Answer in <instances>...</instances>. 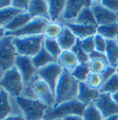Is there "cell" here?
Listing matches in <instances>:
<instances>
[{
    "instance_id": "23",
    "label": "cell",
    "mask_w": 118,
    "mask_h": 120,
    "mask_svg": "<svg viewBox=\"0 0 118 120\" xmlns=\"http://www.w3.org/2000/svg\"><path fill=\"white\" fill-rule=\"evenodd\" d=\"M105 55L109 65L117 66L118 64V43L117 40H107Z\"/></svg>"
},
{
    "instance_id": "25",
    "label": "cell",
    "mask_w": 118,
    "mask_h": 120,
    "mask_svg": "<svg viewBox=\"0 0 118 120\" xmlns=\"http://www.w3.org/2000/svg\"><path fill=\"white\" fill-rule=\"evenodd\" d=\"M76 23L82 24V25H87V26H96V27H98L95 17H94V14H93L92 9H91V6H87L81 10V12L79 13L78 18L76 19Z\"/></svg>"
},
{
    "instance_id": "40",
    "label": "cell",
    "mask_w": 118,
    "mask_h": 120,
    "mask_svg": "<svg viewBox=\"0 0 118 120\" xmlns=\"http://www.w3.org/2000/svg\"><path fill=\"white\" fill-rule=\"evenodd\" d=\"M89 59L90 60H103L107 61V58H106L105 53L100 52V51H97V50H94L89 54Z\"/></svg>"
},
{
    "instance_id": "37",
    "label": "cell",
    "mask_w": 118,
    "mask_h": 120,
    "mask_svg": "<svg viewBox=\"0 0 118 120\" xmlns=\"http://www.w3.org/2000/svg\"><path fill=\"white\" fill-rule=\"evenodd\" d=\"M30 0H12L11 7L21 12H27L29 8Z\"/></svg>"
},
{
    "instance_id": "39",
    "label": "cell",
    "mask_w": 118,
    "mask_h": 120,
    "mask_svg": "<svg viewBox=\"0 0 118 120\" xmlns=\"http://www.w3.org/2000/svg\"><path fill=\"white\" fill-rule=\"evenodd\" d=\"M101 3L110 11L118 14V0H107L101 1Z\"/></svg>"
},
{
    "instance_id": "13",
    "label": "cell",
    "mask_w": 118,
    "mask_h": 120,
    "mask_svg": "<svg viewBox=\"0 0 118 120\" xmlns=\"http://www.w3.org/2000/svg\"><path fill=\"white\" fill-rule=\"evenodd\" d=\"M92 1H72L68 0L66 3L63 17L66 19H76L85 7L92 6Z\"/></svg>"
},
{
    "instance_id": "48",
    "label": "cell",
    "mask_w": 118,
    "mask_h": 120,
    "mask_svg": "<svg viewBox=\"0 0 118 120\" xmlns=\"http://www.w3.org/2000/svg\"><path fill=\"white\" fill-rule=\"evenodd\" d=\"M55 120H63V119H55Z\"/></svg>"
},
{
    "instance_id": "16",
    "label": "cell",
    "mask_w": 118,
    "mask_h": 120,
    "mask_svg": "<svg viewBox=\"0 0 118 120\" xmlns=\"http://www.w3.org/2000/svg\"><path fill=\"white\" fill-rule=\"evenodd\" d=\"M30 15L34 18L48 19V2L42 0H30L28 11Z\"/></svg>"
},
{
    "instance_id": "26",
    "label": "cell",
    "mask_w": 118,
    "mask_h": 120,
    "mask_svg": "<svg viewBox=\"0 0 118 120\" xmlns=\"http://www.w3.org/2000/svg\"><path fill=\"white\" fill-rule=\"evenodd\" d=\"M8 94L0 89V120H3L8 116L11 112V105L9 102Z\"/></svg>"
},
{
    "instance_id": "27",
    "label": "cell",
    "mask_w": 118,
    "mask_h": 120,
    "mask_svg": "<svg viewBox=\"0 0 118 120\" xmlns=\"http://www.w3.org/2000/svg\"><path fill=\"white\" fill-rule=\"evenodd\" d=\"M89 73H90V69L88 63H79L71 72L72 76L79 82H85Z\"/></svg>"
},
{
    "instance_id": "44",
    "label": "cell",
    "mask_w": 118,
    "mask_h": 120,
    "mask_svg": "<svg viewBox=\"0 0 118 120\" xmlns=\"http://www.w3.org/2000/svg\"><path fill=\"white\" fill-rule=\"evenodd\" d=\"M6 36H7V31L5 30V28L0 27V40H2L4 37H6Z\"/></svg>"
},
{
    "instance_id": "24",
    "label": "cell",
    "mask_w": 118,
    "mask_h": 120,
    "mask_svg": "<svg viewBox=\"0 0 118 120\" xmlns=\"http://www.w3.org/2000/svg\"><path fill=\"white\" fill-rule=\"evenodd\" d=\"M97 34H100L106 40H117L118 39V23H111L97 27Z\"/></svg>"
},
{
    "instance_id": "45",
    "label": "cell",
    "mask_w": 118,
    "mask_h": 120,
    "mask_svg": "<svg viewBox=\"0 0 118 120\" xmlns=\"http://www.w3.org/2000/svg\"><path fill=\"white\" fill-rule=\"evenodd\" d=\"M112 96H113V99L114 100V102L118 105V92L114 94H112Z\"/></svg>"
},
{
    "instance_id": "52",
    "label": "cell",
    "mask_w": 118,
    "mask_h": 120,
    "mask_svg": "<svg viewBox=\"0 0 118 120\" xmlns=\"http://www.w3.org/2000/svg\"><path fill=\"white\" fill-rule=\"evenodd\" d=\"M117 15H118V14H117Z\"/></svg>"
},
{
    "instance_id": "47",
    "label": "cell",
    "mask_w": 118,
    "mask_h": 120,
    "mask_svg": "<svg viewBox=\"0 0 118 120\" xmlns=\"http://www.w3.org/2000/svg\"><path fill=\"white\" fill-rule=\"evenodd\" d=\"M116 73H117V75H118V64H117V66H116Z\"/></svg>"
},
{
    "instance_id": "51",
    "label": "cell",
    "mask_w": 118,
    "mask_h": 120,
    "mask_svg": "<svg viewBox=\"0 0 118 120\" xmlns=\"http://www.w3.org/2000/svg\"><path fill=\"white\" fill-rule=\"evenodd\" d=\"M42 120H43V119H42Z\"/></svg>"
},
{
    "instance_id": "42",
    "label": "cell",
    "mask_w": 118,
    "mask_h": 120,
    "mask_svg": "<svg viewBox=\"0 0 118 120\" xmlns=\"http://www.w3.org/2000/svg\"><path fill=\"white\" fill-rule=\"evenodd\" d=\"M12 1L10 0H0V10L11 7Z\"/></svg>"
},
{
    "instance_id": "28",
    "label": "cell",
    "mask_w": 118,
    "mask_h": 120,
    "mask_svg": "<svg viewBox=\"0 0 118 120\" xmlns=\"http://www.w3.org/2000/svg\"><path fill=\"white\" fill-rule=\"evenodd\" d=\"M20 12L21 11L16 9L13 7H9V8L1 9L0 10V27L5 28L18 14H20Z\"/></svg>"
},
{
    "instance_id": "8",
    "label": "cell",
    "mask_w": 118,
    "mask_h": 120,
    "mask_svg": "<svg viewBox=\"0 0 118 120\" xmlns=\"http://www.w3.org/2000/svg\"><path fill=\"white\" fill-rule=\"evenodd\" d=\"M63 71H64L63 68L60 66L58 62L55 61L49 65L38 70L37 74L40 77V79L42 80L44 82H46L55 93Z\"/></svg>"
},
{
    "instance_id": "5",
    "label": "cell",
    "mask_w": 118,
    "mask_h": 120,
    "mask_svg": "<svg viewBox=\"0 0 118 120\" xmlns=\"http://www.w3.org/2000/svg\"><path fill=\"white\" fill-rule=\"evenodd\" d=\"M24 85L22 77L15 66L4 71L0 80V86L2 89L6 91L9 95L16 98L21 96Z\"/></svg>"
},
{
    "instance_id": "22",
    "label": "cell",
    "mask_w": 118,
    "mask_h": 120,
    "mask_svg": "<svg viewBox=\"0 0 118 120\" xmlns=\"http://www.w3.org/2000/svg\"><path fill=\"white\" fill-rule=\"evenodd\" d=\"M48 2V19L55 22L59 19L60 15L64 13L67 1L62 0H51Z\"/></svg>"
},
{
    "instance_id": "17",
    "label": "cell",
    "mask_w": 118,
    "mask_h": 120,
    "mask_svg": "<svg viewBox=\"0 0 118 120\" xmlns=\"http://www.w3.org/2000/svg\"><path fill=\"white\" fill-rule=\"evenodd\" d=\"M57 60L63 70H66L70 72H72L79 64L76 55L72 52V50H62Z\"/></svg>"
},
{
    "instance_id": "14",
    "label": "cell",
    "mask_w": 118,
    "mask_h": 120,
    "mask_svg": "<svg viewBox=\"0 0 118 120\" xmlns=\"http://www.w3.org/2000/svg\"><path fill=\"white\" fill-rule=\"evenodd\" d=\"M100 94H101L100 90H95V89L88 87L85 82H79L77 99L80 103L86 105L93 104L99 98Z\"/></svg>"
},
{
    "instance_id": "41",
    "label": "cell",
    "mask_w": 118,
    "mask_h": 120,
    "mask_svg": "<svg viewBox=\"0 0 118 120\" xmlns=\"http://www.w3.org/2000/svg\"><path fill=\"white\" fill-rule=\"evenodd\" d=\"M3 120H26L24 116H22L21 115H11L7 116L6 118H4Z\"/></svg>"
},
{
    "instance_id": "18",
    "label": "cell",
    "mask_w": 118,
    "mask_h": 120,
    "mask_svg": "<svg viewBox=\"0 0 118 120\" xmlns=\"http://www.w3.org/2000/svg\"><path fill=\"white\" fill-rule=\"evenodd\" d=\"M32 19L33 18L30 15L28 12H20V14H18L5 27V30L7 31V33L17 31V30H20L21 28H23L26 24H28Z\"/></svg>"
},
{
    "instance_id": "3",
    "label": "cell",
    "mask_w": 118,
    "mask_h": 120,
    "mask_svg": "<svg viewBox=\"0 0 118 120\" xmlns=\"http://www.w3.org/2000/svg\"><path fill=\"white\" fill-rule=\"evenodd\" d=\"M16 101L26 120H42L49 108L41 101L22 95L17 97Z\"/></svg>"
},
{
    "instance_id": "50",
    "label": "cell",
    "mask_w": 118,
    "mask_h": 120,
    "mask_svg": "<svg viewBox=\"0 0 118 120\" xmlns=\"http://www.w3.org/2000/svg\"><path fill=\"white\" fill-rule=\"evenodd\" d=\"M117 23H118V19H117Z\"/></svg>"
},
{
    "instance_id": "15",
    "label": "cell",
    "mask_w": 118,
    "mask_h": 120,
    "mask_svg": "<svg viewBox=\"0 0 118 120\" xmlns=\"http://www.w3.org/2000/svg\"><path fill=\"white\" fill-rule=\"evenodd\" d=\"M67 27L80 40L88 37H93L97 34L96 26H87V25H82L78 23H68Z\"/></svg>"
},
{
    "instance_id": "49",
    "label": "cell",
    "mask_w": 118,
    "mask_h": 120,
    "mask_svg": "<svg viewBox=\"0 0 118 120\" xmlns=\"http://www.w3.org/2000/svg\"><path fill=\"white\" fill-rule=\"evenodd\" d=\"M117 43H118V39H117Z\"/></svg>"
},
{
    "instance_id": "7",
    "label": "cell",
    "mask_w": 118,
    "mask_h": 120,
    "mask_svg": "<svg viewBox=\"0 0 118 120\" xmlns=\"http://www.w3.org/2000/svg\"><path fill=\"white\" fill-rule=\"evenodd\" d=\"M49 20L43 18H34L30 21L28 24H26L23 28L20 30L7 33L8 36H11L13 38L18 37H29V36H37L42 35V32L44 30V27L48 23Z\"/></svg>"
},
{
    "instance_id": "19",
    "label": "cell",
    "mask_w": 118,
    "mask_h": 120,
    "mask_svg": "<svg viewBox=\"0 0 118 120\" xmlns=\"http://www.w3.org/2000/svg\"><path fill=\"white\" fill-rule=\"evenodd\" d=\"M78 40L79 39L75 36V34L67 27H65L63 33L57 39V42L62 50H71L76 45Z\"/></svg>"
},
{
    "instance_id": "31",
    "label": "cell",
    "mask_w": 118,
    "mask_h": 120,
    "mask_svg": "<svg viewBox=\"0 0 118 120\" xmlns=\"http://www.w3.org/2000/svg\"><path fill=\"white\" fill-rule=\"evenodd\" d=\"M82 117L83 120H104L101 112L97 109L94 104H90L87 105Z\"/></svg>"
},
{
    "instance_id": "21",
    "label": "cell",
    "mask_w": 118,
    "mask_h": 120,
    "mask_svg": "<svg viewBox=\"0 0 118 120\" xmlns=\"http://www.w3.org/2000/svg\"><path fill=\"white\" fill-rule=\"evenodd\" d=\"M65 30V27L59 23V22H54V21H48L46 26L44 27V30L42 32V35L44 39H50V40H57L63 31Z\"/></svg>"
},
{
    "instance_id": "35",
    "label": "cell",
    "mask_w": 118,
    "mask_h": 120,
    "mask_svg": "<svg viewBox=\"0 0 118 120\" xmlns=\"http://www.w3.org/2000/svg\"><path fill=\"white\" fill-rule=\"evenodd\" d=\"M106 44H107V40L104 39L102 36L100 34H96L94 36V45H95V50L105 53L106 50Z\"/></svg>"
},
{
    "instance_id": "6",
    "label": "cell",
    "mask_w": 118,
    "mask_h": 120,
    "mask_svg": "<svg viewBox=\"0 0 118 120\" xmlns=\"http://www.w3.org/2000/svg\"><path fill=\"white\" fill-rule=\"evenodd\" d=\"M18 52L13 43V37L6 36L0 40V69L6 71L15 66Z\"/></svg>"
},
{
    "instance_id": "20",
    "label": "cell",
    "mask_w": 118,
    "mask_h": 120,
    "mask_svg": "<svg viewBox=\"0 0 118 120\" xmlns=\"http://www.w3.org/2000/svg\"><path fill=\"white\" fill-rule=\"evenodd\" d=\"M31 60H32L33 65L35 66V68L38 71L51 64V63L55 62V58L42 47V50H40L35 56H33L31 58Z\"/></svg>"
},
{
    "instance_id": "32",
    "label": "cell",
    "mask_w": 118,
    "mask_h": 120,
    "mask_svg": "<svg viewBox=\"0 0 118 120\" xmlns=\"http://www.w3.org/2000/svg\"><path fill=\"white\" fill-rule=\"evenodd\" d=\"M103 79L101 74L99 73H93L90 72L88 76L87 80L85 81V83L88 85V87L95 89V90H100L103 84Z\"/></svg>"
},
{
    "instance_id": "29",
    "label": "cell",
    "mask_w": 118,
    "mask_h": 120,
    "mask_svg": "<svg viewBox=\"0 0 118 120\" xmlns=\"http://www.w3.org/2000/svg\"><path fill=\"white\" fill-rule=\"evenodd\" d=\"M100 92L102 94H114L118 92V75L115 73L113 77H111L109 80L103 82Z\"/></svg>"
},
{
    "instance_id": "9",
    "label": "cell",
    "mask_w": 118,
    "mask_h": 120,
    "mask_svg": "<svg viewBox=\"0 0 118 120\" xmlns=\"http://www.w3.org/2000/svg\"><path fill=\"white\" fill-rule=\"evenodd\" d=\"M30 88L32 91V94L35 95L37 100L41 101L49 108L55 105V93L46 82H44L41 79L34 81Z\"/></svg>"
},
{
    "instance_id": "12",
    "label": "cell",
    "mask_w": 118,
    "mask_h": 120,
    "mask_svg": "<svg viewBox=\"0 0 118 120\" xmlns=\"http://www.w3.org/2000/svg\"><path fill=\"white\" fill-rule=\"evenodd\" d=\"M91 9L94 14L98 26H102V25H107V24L117 22V14L107 9L101 2H93L91 6Z\"/></svg>"
},
{
    "instance_id": "30",
    "label": "cell",
    "mask_w": 118,
    "mask_h": 120,
    "mask_svg": "<svg viewBox=\"0 0 118 120\" xmlns=\"http://www.w3.org/2000/svg\"><path fill=\"white\" fill-rule=\"evenodd\" d=\"M43 48L47 50L55 59H57L59 57V55L61 54V52H62V50H61V48L59 46L57 40L44 39Z\"/></svg>"
},
{
    "instance_id": "34",
    "label": "cell",
    "mask_w": 118,
    "mask_h": 120,
    "mask_svg": "<svg viewBox=\"0 0 118 120\" xmlns=\"http://www.w3.org/2000/svg\"><path fill=\"white\" fill-rule=\"evenodd\" d=\"M88 65H89L90 72L101 74L103 71L107 68L109 63L106 60H90L88 62Z\"/></svg>"
},
{
    "instance_id": "38",
    "label": "cell",
    "mask_w": 118,
    "mask_h": 120,
    "mask_svg": "<svg viewBox=\"0 0 118 120\" xmlns=\"http://www.w3.org/2000/svg\"><path fill=\"white\" fill-rule=\"evenodd\" d=\"M116 73V66H112V65H108L107 68L103 71V72L101 74L103 82H106L109 80L111 77H113L114 74Z\"/></svg>"
},
{
    "instance_id": "36",
    "label": "cell",
    "mask_w": 118,
    "mask_h": 120,
    "mask_svg": "<svg viewBox=\"0 0 118 120\" xmlns=\"http://www.w3.org/2000/svg\"><path fill=\"white\" fill-rule=\"evenodd\" d=\"M80 45L83 48V50H85L88 55L95 50V45H94V36L93 37H88L84 40H80Z\"/></svg>"
},
{
    "instance_id": "10",
    "label": "cell",
    "mask_w": 118,
    "mask_h": 120,
    "mask_svg": "<svg viewBox=\"0 0 118 120\" xmlns=\"http://www.w3.org/2000/svg\"><path fill=\"white\" fill-rule=\"evenodd\" d=\"M103 118H109L114 116H118V105L113 99L112 94L101 93L97 100L93 103Z\"/></svg>"
},
{
    "instance_id": "33",
    "label": "cell",
    "mask_w": 118,
    "mask_h": 120,
    "mask_svg": "<svg viewBox=\"0 0 118 120\" xmlns=\"http://www.w3.org/2000/svg\"><path fill=\"white\" fill-rule=\"evenodd\" d=\"M71 50H72V52L76 55V57H77V59H78L79 63H88V62H89V60H90L89 55H88V53L83 50V48L81 47V45H80V40H78L76 45L73 47V49Z\"/></svg>"
},
{
    "instance_id": "46",
    "label": "cell",
    "mask_w": 118,
    "mask_h": 120,
    "mask_svg": "<svg viewBox=\"0 0 118 120\" xmlns=\"http://www.w3.org/2000/svg\"><path fill=\"white\" fill-rule=\"evenodd\" d=\"M104 120H118V116H111L109 118H105Z\"/></svg>"
},
{
    "instance_id": "2",
    "label": "cell",
    "mask_w": 118,
    "mask_h": 120,
    "mask_svg": "<svg viewBox=\"0 0 118 120\" xmlns=\"http://www.w3.org/2000/svg\"><path fill=\"white\" fill-rule=\"evenodd\" d=\"M86 107L87 105L80 103L78 99H73L48 108L44 115L43 120L64 119L71 116H82Z\"/></svg>"
},
{
    "instance_id": "4",
    "label": "cell",
    "mask_w": 118,
    "mask_h": 120,
    "mask_svg": "<svg viewBox=\"0 0 118 120\" xmlns=\"http://www.w3.org/2000/svg\"><path fill=\"white\" fill-rule=\"evenodd\" d=\"M43 35L18 37L13 38V43L17 50L18 55L32 58L43 47Z\"/></svg>"
},
{
    "instance_id": "11",
    "label": "cell",
    "mask_w": 118,
    "mask_h": 120,
    "mask_svg": "<svg viewBox=\"0 0 118 120\" xmlns=\"http://www.w3.org/2000/svg\"><path fill=\"white\" fill-rule=\"evenodd\" d=\"M15 67L20 73L24 84H28L32 80L37 69L32 63L31 58L18 55L15 60Z\"/></svg>"
},
{
    "instance_id": "43",
    "label": "cell",
    "mask_w": 118,
    "mask_h": 120,
    "mask_svg": "<svg viewBox=\"0 0 118 120\" xmlns=\"http://www.w3.org/2000/svg\"><path fill=\"white\" fill-rule=\"evenodd\" d=\"M63 120H83V117L81 116H71L64 118Z\"/></svg>"
},
{
    "instance_id": "1",
    "label": "cell",
    "mask_w": 118,
    "mask_h": 120,
    "mask_svg": "<svg viewBox=\"0 0 118 120\" xmlns=\"http://www.w3.org/2000/svg\"><path fill=\"white\" fill-rule=\"evenodd\" d=\"M79 84V82L72 76L70 71L66 70L63 71L55 92V101L54 106L67 101L77 99Z\"/></svg>"
}]
</instances>
